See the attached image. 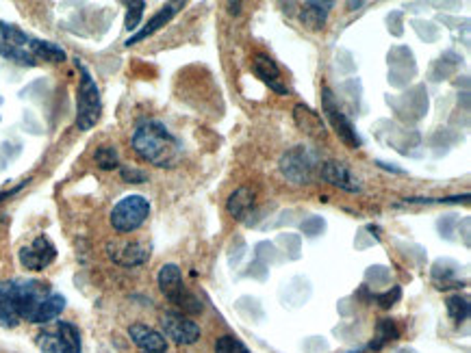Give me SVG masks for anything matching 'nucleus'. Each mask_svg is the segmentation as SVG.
<instances>
[{"mask_svg": "<svg viewBox=\"0 0 471 353\" xmlns=\"http://www.w3.org/2000/svg\"><path fill=\"white\" fill-rule=\"evenodd\" d=\"M131 145L139 158L161 169L176 167L182 158V143L178 141V137L168 131L165 124L156 119L141 121L135 128Z\"/></svg>", "mask_w": 471, "mask_h": 353, "instance_id": "f257e3e1", "label": "nucleus"}, {"mask_svg": "<svg viewBox=\"0 0 471 353\" xmlns=\"http://www.w3.org/2000/svg\"><path fill=\"white\" fill-rule=\"evenodd\" d=\"M76 68L81 72L78 93H76V128L78 131H91L103 115V98L100 89L89 74V70L76 59Z\"/></svg>", "mask_w": 471, "mask_h": 353, "instance_id": "f03ea898", "label": "nucleus"}, {"mask_svg": "<svg viewBox=\"0 0 471 353\" xmlns=\"http://www.w3.org/2000/svg\"><path fill=\"white\" fill-rule=\"evenodd\" d=\"M156 284H159L161 293L178 308L182 310L180 314L190 316V314H198L202 312V301L190 293L182 284V275H180V269L178 265L174 263H168L159 269V275H156Z\"/></svg>", "mask_w": 471, "mask_h": 353, "instance_id": "7ed1b4c3", "label": "nucleus"}, {"mask_svg": "<svg viewBox=\"0 0 471 353\" xmlns=\"http://www.w3.org/2000/svg\"><path fill=\"white\" fill-rule=\"evenodd\" d=\"M148 217H150V202L139 193H131L117 200V204L111 208L109 221L115 232L129 234V232L139 230L148 221Z\"/></svg>", "mask_w": 471, "mask_h": 353, "instance_id": "20e7f679", "label": "nucleus"}, {"mask_svg": "<svg viewBox=\"0 0 471 353\" xmlns=\"http://www.w3.org/2000/svg\"><path fill=\"white\" fill-rule=\"evenodd\" d=\"M35 342L42 353H81V332L68 321H57V328L37 334Z\"/></svg>", "mask_w": 471, "mask_h": 353, "instance_id": "39448f33", "label": "nucleus"}, {"mask_svg": "<svg viewBox=\"0 0 471 353\" xmlns=\"http://www.w3.org/2000/svg\"><path fill=\"white\" fill-rule=\"evenodd\" d=\"M280 172L291 184L304 186L310 184L313 176H315V160H313V156L302 145H296L293 150L282 154Z\"/></svg>", "mask_w": 471, "mask_h": 353, "instance_id": "423d86ee", "label": "nucleus"}, {"mask_svg": "<svg viewBox=\"0 0 471 353\" xmlns=\"http://www.w3.org/2000/svg\"><path fill=\"white\" fill-rule=\"evenodd\" d=\"M161 328H163V336H168L172 342L190 347L196 345L202 338V330L196 321H192L190 316H185L180 312H165L161 316Z\"/></svg>", "mask_w": 471, "mask_h": 353, "instance_id": "0eeeda50", "label": "nucleus"}, {"mask_svg": "<svg viewBox=\"0 0 471 353\" xmlns=\"http://www.w3.org/2000/svg\"><path fill=\"white\" fill-rule=\"evenodd\" d=\"M322 107H324V113L328 115V119H330V124H332V128L337 131V135H339V139L348 145V148H352V150H359L361 145H363V141H361V137L356 135V131H354V126H352V121L345 117V113L339 109V104L335 102V95H332V91L330 89H324V95H322Z\"/></svg>", "mask_w": 471, "mask_h": 353, "instance_id": "6e6552de", "label": "nucleus"}, {"mask_svg": "<svg viewBox=\"0 0 471 353\" xmlns=\"http://www.w3.org/2000/svg\"><path fill=\"white\" fill-rule=\"evenodd\" d=\"M18 258H20L22 267L28 269V271H44L46 267H50L54 263L57 249L46 237H37L33 243L24 245L18 251Z\"/></svg>", "mask_w": 471, "mask_h": 353, "instance_id": "1a4fd4ad", "label": "nucleus"}, {"mask_svg": "<svg viewBox=\"0 0 471 353\" xmlns=\"http://www.w3.org/2000/svg\"><path fill=\"white\" fill-rule=\"evenodd\" d=\"M320 174L328 184L345 191V193H361L363 189L359 176H354V172L345 163H339V160H328V163H324Z\"/></svg>", "mask_w": 471, "mask_h": 353, "instance_id": "9d476101", "label": "nucleus"}, {"mask_svg": "<svg viewBox=\"0 0 471 353\" xmlns=\"http://www.w3.org/2000/svg\"><path fill=\"white\" fill-rule=\"evenodd\" d=\"M129 338L141 353H165L168 349L165 336L146 323H133L129 328Z\"/></svg>", "mask_w": 471, "mask_h": 353, "instance_id": "9b49d317", "label": "nucleus"}, {"mask_svg": "<svg viewBox=\"0 0 471 353\" xmlns=\"http://www.w3.org/2000/svg\"><path fill=\"white\" fill-rule=\"evenodd\" d=\"M109 258L120 267H139L148 263L150 251L141 243H122V245H109Z\"/></svg>", "mask_w": 471, "mask_h": 353, "instance_id": "f8f14e48", "label": "nucleus"}, {"mask_svg": "<svg viewBox=\"0 0 471 353\" xmlns=\"http://www.w3.org/2000/svg\"><path fill=\"white\" fill-rule=\"evenodd\" d=\"M185 7V3H168V5H163L161 9H159V13H156L144 28H139L135 35H131L129 40H127V46L131 48V46H135V44H139V42H144L146 37H150V35H154L156 30L159 28H163L180 9Z\"/></svg>", "mask_w": 471, "mask_h": 353, "instance_id": "ddd939ff", "label": "nucleus"}, {"mask_svg": "<svg viewBox=\"0 0 471 353\" xmlns=\"http://www.w3.org/2000/svg\"><path fill=\"white\" fill-rule=\"evenodd\" d=\"M252 70H255V74H257L269 89H274L276 93H282V95L289 93V89L282 85L280 68L276 66V61H274L272 56H267V54H257L255 61H252Z\"/></svg>", "mask_w": 471, "mask_h": 353, "instance_id": "4468645a", "label": "nucleus"}, {"mask_svg": "<svg viewBox=\"0 0 471 353\" xmlns=\"http://www.w3.org/2000/svg\"><path fill=\"white\" fill-rule=\"evenodd\" d=\"M252 208H255V193L250 186L235 189L226 200V210L237 221H243L250 213H252Z\"/></svg>", "mask_w": 471, "mask_h": 353, "instance_id": "2eb2a0df", "label": "nucleus"}, {"mask_svg": "<svg viewBox=\"0 0 471 353\" xmlns=\"http://www.w3.org/2000/svg\"><path fill=\"white\" fill-rule=\"evenodd\" d=\"M293 119H296L300 131L306 133V135H310V137L320 139V137L326 135V126H324V121H322V115L315 113L313 109H308V107H304V104H298V107L293 109Z\"/></svg>", "mask_w": 471, "mask_h": 353, "instance_id": "dca6fc26", "label": "nucleus"}, {"mask_svg": "<svg viewBox=\"0 0 471 353\" xmlns=\"http://www.w3.org/2000/svg\"><path fill=\"white\" fill-rule=\"evenodd\" d=\"M64 310H66V297H64V295H57V293H50V295L35 308V312L30 314L28 323H37V325L50 323V321H54Z\"/></svg>", "mask_w": 471, "mask_h": 353, "instance_id": "f3484780", "label": "nucleus"}, {"mask_svg": "<svg viewBox=\"0 0 471 353\" xmlns=\"http://www.w3.org/2000/svg\"><path fill=\"white\" fill-rule=\"evenodd\" d=\"M332 9V3H304L300 9V20L306 28L310 30H320L324 28L328 13Z\"/></svg>", "mask_w": 471, "mask_h": 353, "instance_id": "a211bd4d", "label": "nucleus"}, {"mask_svg": "<svg viewBox=\"0 0 471 353\" xmlns=\"http://www.w3.org/2000/svg\"><path fill=\"white\" fill-rule=\"evenodd\" d=\"M28 50L35 59H42V61H48V63H61L66 61V52L61 46L52 44V42H42V40H30L28 44Z\"/></svg>", "mask_w": 471, "mask_h": 353, "instance_id": "6ab92c4d", "label": "nucleus"}, {"mask_svg": "<svg viewBox=\"0 0 471 353\" xmlns=\"http://www.w3.org/2000/svg\"><path fill=\"white\" fill-rule=\"evenodd\" d=\"M18 323H20V314L16 310V304L9 297L5 284H0V325H3V328H16Z\"/></svg>", "mask_w": 471, "mask_h": 353, "instance_id": "aec40b11", "label": "nucleus"}, {"mask_svg": "<svg viewBox=\"0 0 471 353\" xmlns=\"http://www.w3.org/2000/svg\"><path fill=\"white\" fill-rule=\"evenodd\" d=\"M0 37H3L0 44L11 46V48H28V44H30L24 30L18 28L16 24H9V22H0Z\"/></svg>", "mask_w": 471, "mask_h": 353, "instance_id": "412c9836", "label": "nucleus"}, {"mask_svg": "<svg viewBox=\"0 0 471 353\" xmlns=\"http://www.w3.org/2000/svg\"><path fill=\"white\" fill-rule=\"evenodd\" d=\"M93 160H96V165L105 172L120 167V154L113 145H100L96 152H93Z\"/></svg>", "mask_w": 471, "mask_h": 353, "instance_id": "4be33fe9", "label": "nucleus"}, {"mask_svg": "<svg viewBox=\"0 0 471 353\" xmlns=\"http://www.w3.org/2000/svg\"><path fill=\"white\" fill-rule=\"evenodd\" d=\"M400 336V332H397V328H395V323L391 318H380L378 321V328H376V342H371V349H380L385 342H391V340H395Z\"/></svg>", "mask_w": 471, "mask_h": 353, "instance_id": "5701e85b", "label": "nucleus"}, {"mask_svg": "<svg viewBox=\"0 0 471 353\" xmlns=\"http://www.w3.org/2000/svg\"><path fill=\"white\" fill-rule=\"evenodd\" d=\"M446 308H448V314L454 323H463V321H467V316H469V299L467 297L452 295V297H448Z\"/></svg>", "mask_w": 471, "mask_h": 353, "instance_id": "b1692460", "label": "nucleus"}, {"mask_svg": "<svg viewBox=\"0 0 471 353\" xmlns=\"http://www.w3.org/2000/svg\"><path fill=\"white\" fill-rule=\"evenodd\" d=\"M0 54L7 56L13 63H20V66H28V68L35 66V56L30 54V50H26V48H11V46L0 44Z\"/></svg>", "mask_w": 471, "mask_h": 353, "instance_id": "393cba45", "label": "nucleus"}, {"mask_svg": "<svg viewBox=\"0 0 471 353\" xmlns=\"http://www.w3.org/2000/svg\"><path fill=\"white\" fill-rule=\"evenodd\" d=\"M129 11H127V30H137L139 22H141V16H144V9H146V3H127Z\"/></svg>", "mask_w": 471, "mask_h": 353, "instance_id": "a878e982", "label": "nucleus"}, {"mask_svg": "<svg viewBox=\"0 0 471 353\" xmlns=\"http://www.w3.org/2000/svg\"><path fill=\"white\" fill-rule=\"evenodd\" d=\"M324 228H326V221L322 217H308L306 221H302V232L310 239L320 237L324 232Z\"/></svg>", "mask_w": 471, "mask_h": 353, "instance_id": "bb28decb", "label": "nucleus"}, {"mask_svg": "<svg viewBox=\"0 0 471 353\" xmlns=\"http://www.w3.org/2000/svg\"><path fill=\"white\" fill-rule=\"evenodd\" d=\"M120 174H122V180H124V182H131V184H144V182H148V174L141 172V169H137V167H122Z\"/></svg>", "mask_w": 471, "mask_h": 353, "instance_id": "cd10ccee", "label": "nucleus"}, {"mask_svg": "<svg viewBox=\"0 0 471 353\" xmlns=\"http://www.w3.org/2000/svg\"><path fill=\"white\" fill-rule=\"evenodd\" d=\"M400 295H402V293H400V288H397V286H393V293L389 291V293L380 295V297H378V301H380V306H383V308H391V306H393V304L400 299Z\"/></svg>", "mask_w": 471, "mask_h": 353, "instance_id": "c85d7f7f", "label": "nucleus"}, {"mask_svg": "<svg viewBox=\"0 0 471 353\" xmlns=\"http://www.w3.org/2000/svg\"><path fill=\"white\" fill-rule=\"evenodd\" d=\"M228 11L231 13H241V3H228Z\"/></svg>", "mask_w": 471, "mask_h": 353, "instance_id": "c756f323", "label": "nucleus"}]
</instances>
